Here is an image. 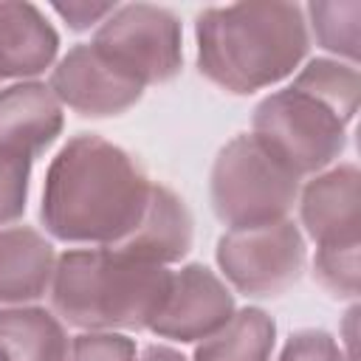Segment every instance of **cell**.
I'll return each instance as SVG.
<instances>
[{"label": "cell", "instance_id": "cell-17", "mask_svg": "<svg viewBox=\"0 0 361 361\" xmlns=\"http://www.w3.org/2000/svg\"><path fill=\"white\" fill-rule=\"evenodd\" d=\"M293 87L310 93L322 104H327L333 113H338L347 124L358 113L361 99V79L355 65H344L338 59H310L293 79Z\"/></svg>", "mask_w": 361, "mask_h": 361}, {"label": "cell", "instance_id": "cell-3", "mask_svg": "<svg viewBox=\"0 0 361 361\" xmlns=\"http://www.w3.org/2000/svg\"><path fill=\"white\" fill-rule=\"evenodd\" d=\"M172 271L113 248H71L56 257L51 305L56 316L90 333L144 330L166 302Z\"/></svg>", "mask_w": 361, "mask_h": 361}, {"label": "cell", "instance_id": "cell-13", "mask_svg": "<svg viewBox=\"0 0 361 361\" xmlns=\"http://www.w3.org/2000/svg\"><path fill=\"white\" fill-rule=\"evenodd\" d=\"M59 54V34L45 14L20 0L0 3V79H34Z\"/></svg>", "mask_w": 361, "mask_h": 361}, {"label": "cell", "instance_id": "cell-2", "mask_svg": "<svg viewBox=\"0 0 361 361\" xmlns=\"http://www.w3.org/2000/svg\"><path fill=\"white\" fill-rule=\"evenodd\" d=\"M197 68L237 96L271 87L307 56L310 31L296 3H231L197 14Z\"/></svg>", "mask_w": 361, "mask_h": 361}, {"label": "cell", "instance_id": "cell-6", "mask_svg": "<svg viewBox=\"0 0 361 361\" xmlns=\"http://www.w3.org/2000/svg\"><path fill=\"white\" fill-rule=\"evenodd\" d=\"M90 45L135 82L164 85L180 73L183 31L180 20L152 3H127L96 28Z\"/></svg>", "mask_w": 361, "mask_h": 361}, {"label": "cell", "instance_id": "cell-4", "mask_svg": "<svg viewBox=\"0 0 361 361\" xmlns=\"http://www.w3.org/2000/svg\"><path fill=\"white\" fill-rule=\"evenodd\" d=\"M299 178L271 158L251 133L231 138L217 152L209 175L212 209L228 231L285 220L299 200Z\"/></svg>", "mask_w": 361, "mask_h": 361}, {"label": "cell", "instance_id": "cell-12", "mask_svg": "<svg viewBox=\"0 0 361 361\" xmlns=\"http://www.w3.org/2000/svg\"><path fill=\"white\" fill-rule=\"evenodd\" d=\"M192 237H195V223L186 203L172 189L152 183L138 226L113 251L152 265H172L189 254Z\"/></svg>", "mask_w": 361, "mask_h": 361}, {"label": "cell", "instance_id": "cell-22", "mask_svg": "<svg viewBox=\"0 0 361 361\" xmlns=\"http://www.w3.org/2000/svg\"><path fill=\"white\" fill-rule=\"evenodd\" d=\"M279 361H350V355L327 330L310 327V330H296L285 341Z\"/></svg>", "mask_w": 361, "mask_h": 361}, {"label": "cell", "instance_id": "cell-25", "mask_svg": "<svg viewBox=\"0 0 361 361\" xmlns=\"http://www.w3.org/2000/svg\"><path fill=\"white\" fill-rule=\"evenodd\" d=\"M0 361H8V358H6V353H3V350H0Z\"/></svg>", "mask_w": 361, "mask_h": 361}, {"label": "cell", "instance_id": "cell-16", "mask_svg": "<svg viewBox=\"0 0 361 361\" xmlns=\"http://www.w3.org/2000/svg\"><path fill=\"white\" fill-rule=\"evenodd\" d=\"M276 324L259 307L234 310V316L195 350V361H271Z\"/></svg>", "mask_w": 361, "mask_h": 361}, {"label": "cell", "instance_id": "cell-20", "mask_svg": "<svg viewBox=\"0 0 361 361\" xmlns=\"http://www.w3.org/2000/svg\"><path fill=\"white\" fill-rule=\"evenodd\" d=\"M28 180H31V161L0 152V228L23 217L28 203Z\"/></svg>", "mask_w": 361, "mask_h": 361}, {"label": "cell", "instance_id": "cell-5", "mask_svg": "<svg viewBox=\"0 0 361 361\" xmlns=\"http://www.w3.org/2000/svg\"><path fill=\"white\" fill-rule=\"evenodd\" d=\"M251 135L299 180L324 172L347 147V121L299 87L265 96L254 107Z\"/></svg>", "mask_w": 361, "mask_h": 361}, {"label": "cell", "instance_id": "cell-15", "mask_svg": "<svg viewBox=\"0 0 361 361\" xmlns=\"http://www.w3.org/2000/svg\"><path fill=\"white\" fill-rule=\"evenodd\" d=\"M0 350L8 361H68L71 338L45 307H0Z\"/></svg>", "mask_w": 361, "mask_h": 361}, {"label": "cell", "instance_id": "cell-9", "mask_svg": "<svg viewBox=\"0 0 361 361\" xmlns=\"http://www.w3.org/2000/svg\"><path fill=\"white\" fill-rule=\"evenodd\" d=\"M234 316V293L206 265L189 262L172 274L164 307L149 330L161 338L192 344L214 336Z\"/></svg>", "mask_w": 361, "mask_h": 361}, {"label": "cell", "instance_id": "cell-23", "mask_svg": "<svg viewBox=\"0 0 361 361\" xmlns=\"http://www.w3.org/2000/svg\"><path fill=\"white\" fill-rule=\"evenodd\" d=\"M118 3H87V0H68V3H54L51 8L68 23L71 31H87V28H99Z\"/></svg>", "mask_w": 361, "mask_h": 361}, {"label": "cell", "instance_id": "cell-18", "mask_svg": "<svg viewBox=\"0 0 361 361\" xmlns=\"http://www.w3.org/2000/svg\"><path fill=\"white\" fill-rule=\"evenodd\" d=\"M310 28L316 42L347 59V65L358 62V39H361V3L358 0H338V3H310Z\"/></svg>", "mask_w": 361, "mask_h": 361}, {"label": "cell", "instance_id": "cell-24", "mask_svg": "<svg viewBox=\"0 0 361 361\" xmlns=\"http://www.w3.org/2000/svg\"><path fill=\"white\" fill-rule=\"evenodd\" d=\"M135 361H186L175 347H166V344H149Z\"/></svg>", "mask_w": 361, "mask_h": 361}, {"label": "cell", "instance_id": "cell-10", "mask_svg": "<svg viewBox=\"0 0 361 361\" xmlns=\"http://www.w3.org/2000/svg\"><path fill=\"white\" fill-rule=\"evenodd\" d=\"M361 172L355 164L330 166L299 189V217L319 245L358 243L361 226Z\"/></svg>", "mask_w": 361, "mask_h": 361}, {"label": "cell", "instance_id": "cell-1", "mask_svg": "<svg viewBox=\"0 0 361 361\" xmlns=\"http://www.w3.org/2000/svg\"><path fill=\"white\" fill-rule=\"evenodd\" d=\"M152 180L141 164L102 135H73L51 161L39 217L51 237L116 248L141 220Z\"/></svg>", "mask_w": 361, "mask_h": 361}, {"label": "cell", "instance_id": "cell-14", "mask_svg": "<svg viewBox=\"0 0 361 361\" xmlns=\"http://www.w3.org/2000/svg\"><path fill=\"white\" fill-rule=\"evenodd\" d=\"M56 251L31 226L0 228V305L23 307L51 290Z\"/></svg>", "mask_w": 361, "mask_h": 361}, {"label": "cell", "instance_id": "cell-7", "mask_svg": "<svg viewBox=\"0 0 361 361\" xmlns=\"http://www.w3.org/2000/svg\"><path fill=\"white\" fill-rule=\"evenodd\" d=\"M217 265L245 296H279L299 282L307 259L305 237L293 220L257 228H231L217 240Z\"/></svg>", "mask_w": 361, "mask_h": 361}, {"label": "cell", "instance_id": "cell-21", "mask_svg": "<svg viewBox=\"0 0 361 361\" xmlns=\"http://www.w3.org/2000/svg\"><path fill=\"white\" fill-rule=\"evenodd\" d=\"M68 361H135V341L121 333H82L71 338Z\"/></svg>", "mask_w": 361, "mask_h": 361}, {"label": "cell", "instance_id": "cell-11", "mask_svg": "<svg viewBox=\"0 0 361 361\" xmlns=\"http://www.w3.org/2000/svg\"><path fill=\"white\" fill-rule=\"evenodd\" d=\"M62 104L42 82H17L0 90V152L39 158L62 133Z\"/></svg>", "mask_w": 361, "mask_h": 361}, {"label": "cell", "instance_id": "cell-8", "mask_svg": "<svg viewBox=\"0 0 361 361\" xmlns=\"http://www.w3.org/2000/svg\"><path fill=\"white\" fill-rule=\"evenodd\" d=\"M48 87L59 104L85 118L121 116L144 96V85L107 62L90 42L73 45L56 62Z\"/></svg>", "mask_w": 361, "mask_h": 361}, {"label": "cell", "instance_id": "cell-19", "mask_svg": "<svg viewBox=\"0 0 361 361\" xmlns=\"http://www.w3.org/2000/svg\"><path fill=\"white\" fill-rule=\"evenodd\" d=\"M313 274L327 293H333L338 299H355L358 288H361L358 243L319 245L316 257H313Z\"/></svg>", "mask_w": 361, "mask_h": 361}]
</instances>
